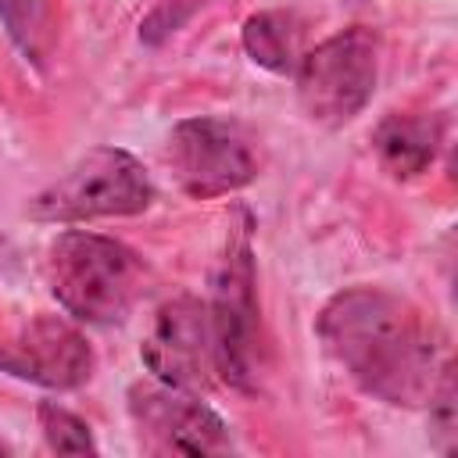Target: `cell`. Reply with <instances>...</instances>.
<instances>
[{
    "label": "cell",
    "mask_w": 458,
    "mask_h": 458,
    "mask_svg": "<svg viewBox=\"0 0 458 458\" xmlns=\"http://www.w3.org/2000/svg\"><path fill=\"white\" fill-rule=\"evenodd\" d=\"M315 329L365 394L404 408L429 397L440 344L433 322L411 301L379 286H354L322 308Z\"/></svg>",
    "instance_id": "6da1fadb"
},
{
    "label": "cell",
    "mask_w": 458,
    "mask_h": 458,
    "mask_svg": "<svg viewBox=\"0 0 458 458\" xmlns=\"http://www.w3.org/2000/svg\"><path fill=\"white\" fill-rule=\"evenodd\" d=\"M143 261L132 247L97 233H61L47 250V283L57 304L93 326L122 322L143 293Z\"/></svg>",
    "instance_id": "7a4b0ae2"
},
{
    "label": "cell",
    "mask_w": 458,
    "mask_h": 458,
    "mask_svg": "<svg viewBox=\"0 0 458 458\" xmlns=\"http://www.w3.org/2000/svg\"><path fill=\"white\" fill-rule=\"evenodd\" d=\"M254 218L236 208L225 225V243L211 276V354L225 383L250 390L258 379V286H254Z\"/></svg>",
    "instance_id": "3957f363"
},
{
    "label": "cell",
    "mask_w": 458,
    "mask_h": 458,
    "mask_svg": "<svg viewBox=\"0 0 458 458\" xmlns=\"http://www.w3.org/2000/svg\"><path fill=\"white\" fill-rule=\"evenodd\" d=\"M154 200L147 168L118 147L86 150L64 175L29 200L36 222H89L111 215H140Z\"/></svg>",
    "instance_id": "277c9868"
},
{
    "label": "cell",
    "mask_w": 458,
    "mask_h": 458,
    "mask_svg": "<svg viewBox=\"0 0 458 458\" xmlns=\"http://www.w3.org/2000/svg\"><path fill=\"white\" fill-rule=\"evenodd\" d=\"M293 79H297V100L311 122L329 129L351 122L376 93V79H379L376 32L354 25L322 39L315 50L301 54Z\"/></svg>",
    "instance_id": "5b68a950"
},
{
    "label": "cell",
    "mask_w": 458,
    "mask_h": 458,
    "mask_svg": "<svg viewBox=\"0 0 458 458\" xmlns=\"http://www.w3.org/2000/svg\"><path fill=\"white\" fill-rule=\"evenodd\" d=\"M168 165L182 193L197 200L243 190L258 175L250 136L229 118H182L168 136Z\"/></svg>",
    "instance_id": "8992f818"
},
{
    "label": "cell",
    "mask_w": 458,
    "mask_h": 458,
    "mask_svg": "<svg viewBox=\"0 0 458 458\" xmlns=\"http://www.w3.org/2000/svg\"><path fill=\"white\" fill-rule=\"evenodd\" d=\"M129 419L147 454H225L233 451L229 426L186 386L172 383H132Z\"/></svg>",
    "instance_id": "52a82bcc"
},
{
    "label": "cell",
    "mask_w": 458,
    "mask_h": 458,
    "mask_svg": "<svg viewBox=\"0 0 458 458\" xmlns=\"http://www.w3.org/2000/svg\"><path fill=\"white\" fill-rule=\"evenodd\" d=\"M0 372L50 390H72L93 376V347L72 322L36 315L14 329H0Z\"/></svg>",
    "instance_id": "ba28073f"
},
{
    "label": "cell",
    "mask_w": 458,
    "mask_h": 458,
    "mask_svg": "<svg viewBox=\"0 0 458 458\" xmlns=\"http://www.w3.org/2000/svg\"><path fill=\"white\" fill-rule=\"evenodd\" d=\"M143 365L154 372V379L197 390L208 383L215 369L211 354V326H208V304L197 297H172L157 308L154 326L140 347Z\"/></svg>",
    "instance_id": "9c48e42d"
},
{
    "label": "cell",
    "mask_w": 458,
    "mask_h": 458,
    "mask_svg": "<svg viewBox=\"0 0 458 458\" xmlns=\"http://www.w3.org/2000/svg\"><path fill=\"white\" fill-rule=\"evenodd\" d=\"M372 147L390 175L411 179L433 165L440 147V122L433 114H390L379 122Z\"/></svg>",
    "instance_id": "30bf717a"
},
{
    "label": "cell",
    "mask_w": 458,
    "mask_h": 458,
    "mask_svg": "<svg viewBox=\"0 0 458 458\" xmlns=\"http://www.w3.org/2000/svg\"><path fill=\"white\" fill-rule=\"evenodd\" d=\"M243 50L254 64L276 75H293L301 61V29L286 11H258L243 21Z\"/></svg>",
    "instance_id": "8fae6325"
},
{
    "label": "cell",
    "mask_w": 458,
    "mask_h": 458,
    "mask_svg": "<svg viewBox=\"0 0 458 458\" xmlns=\"http://www.w3.org/2000/svg\"><path fill=\"white\" fill-rule=\"evenodd\" d=\"M36 415H39V429H43V440H47L50 451H57V454H97V440L75 411L54 404V401H43L36 408Z\"/></svg>",
    "instance_id": "7c38bea8"
},
{
    "label": "cell",
    "mask_w": 458,
    "mask_h": 458,
    "mask_svg": "<svg viewBox=\"0 0 458 458\" xmlns=\"http://www.w3.org/2000/svg\"><path fill=\"white\" fill-rule=\"evenodd\" d=\"M0 21H4L11 43L25 57H39V36H43L39 0H0Z\"/></svg>",
    "instance_id": "4fadbf2b"
},
{
    "label": "cell",
    "mask_w": 458,
    "mask_h": 458,
    "mask_svg": "<svg viewBox=\"0 0 458 458\" xmlns=\"http://www.w3.org/2000/svg\"><path fill=\"white\" fill-rule=\"evenodd\" d=\"M429 422H433V437H437V451H451L454 447V437H458V419H454V372L451 365L444 361L440 372H437V383L429 390Z\"/></svg>",
    "instance_id": "5bb4252c"
},
{
    "label": "cell",
    "mask_w": 458,
    "mask_h": 458,
    "mask_svg": "<svg viewBox=\"0 0 458 458\" xmlns=\"http://www.w3.org/2000/svg\"><path fill=\"white\" fill-rule=\"evenodd\" d=\"M4 451H7V444H4V440H0V454H4Z\"/></svg>",
    "instance_id": "9a60e30c"
}]
</instances>
